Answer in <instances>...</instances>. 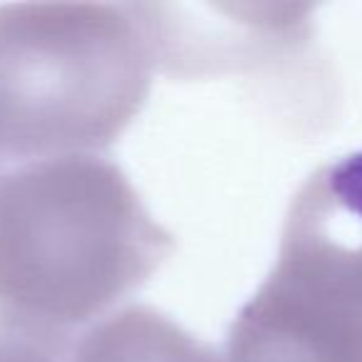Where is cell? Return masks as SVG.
Instances as JSON below:
<instances>
[{
  "mask_svg": "<svg viewBox=\"0 0 362 362\" xmlns=\"http://www.w3.org/2000/svg\"><path fill=\"white\" fill-rule=\"evenodd\" d=\"M72 362H223L211 345L149 305H129L95 325Z\"/></svg>",
  "mask_w": 362,
  "mask_h": 362,
  "instance_id": "cell-4",
  "label": "cell"
},
{
  "mask_svg": "<svg viewBox=\"0 0 362 362\" xmlns=\"http://www.w3.org/2000/svg\"><path fill=\"white\" fill-rule=\"evenodd\" d=\"M226 362H362V151L300 187L278 261L228 332Z\"/></svg>",
  "mask_w": 362,
  "mask_h": 362,
  "instance_id": "cell-3",
  "label": "cell"
},
{
  "mask_svg": "<svg viewBox=\"0 0 362 362\" xmlns=\"http://www.w3.org/2000/svg\"><path fill=\"white\" fill-rule=\"evenodd\" d=\"M174 251L105 156L33 161L0 181V327L55 347L119 303Z\"/></svg>",
  "mask_w": 362,
  "mask_h": 362,
  "instance_id": "cell-1",
  "label": "cell"
},
{
  "mask_svg": "<svg viewBox=\"0 0 362 362\" xmlns=\"http://www.w3.org/2000/svg\"><path fill=\"white\" fill-rule=\"evenodd\" d=\"M141 6H0V156L105 149L149 97L154 35Z\"/></svg>",
  "mask_w": 362,
  "mask_h": 362,
  "instance_id": "cell-2",
  "label": "cell"
},
{
  "mask_svg": "<svg viewBox=\"0 0 362 362\" xmlns=\"http://www.w3.org/2000/svg\"><path fill=\"white\" fill-rule=\"evenodd\" d=\"M0 362H60L55 347L0 327Z\"/></svg>",
  "mask_w": 362,
  "mask_h": 362,
  "instance_id": "cell-5",
  "label": "cell"
}]
</instances>
